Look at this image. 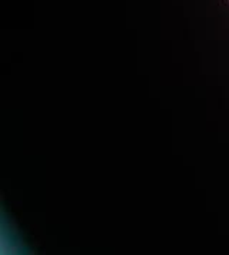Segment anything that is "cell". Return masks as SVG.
<instances>
[]
</instances>
